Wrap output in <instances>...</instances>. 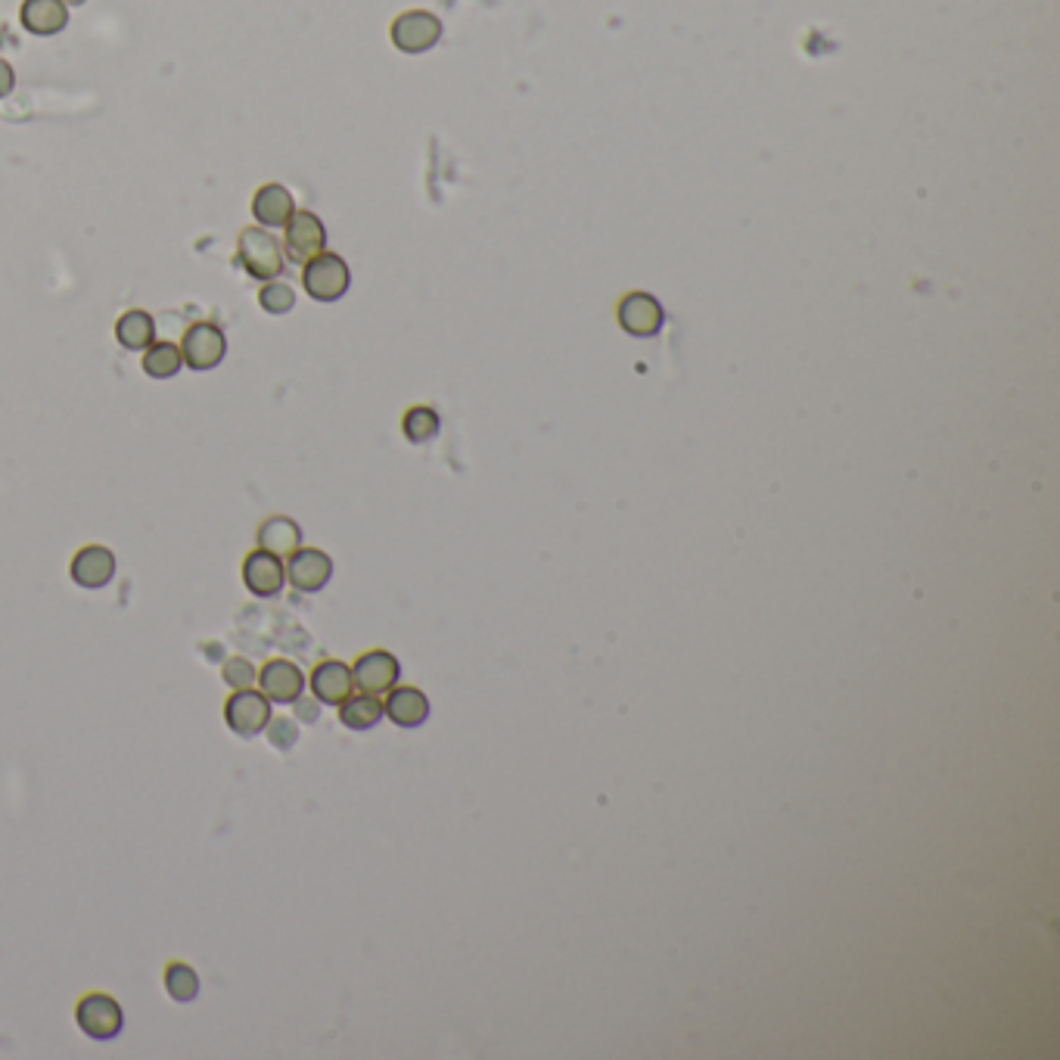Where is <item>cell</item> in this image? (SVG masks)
<instances>
[{
  "mask_svg": "<svg viewBox=\"0 0 1060 1060\" xmlns=\"http://www.w3.org/2000/svg\"><path fill=\"white\" fill-rule=\"evenodd\" d=\"M305 293L318 302H336L349 290V265L333 252H318L314 259L305 262L302 271Z\"/></svg>",
  "mask_w": 1060,
  "mask_h": 1060,
  "instance_id": "obj_1",
  "label": "cell"
},
{
  "mask_svg": "<svg viewBox=\"0 0 1060 1060\" xmlns=\"http://www.w3.org/2000/svg\"><path fill=\"white\" fill-rule=\"evenodd\" d=\"M240 262L255 280H274L283 271V249L274 234L246 227L240 234Z\"/></svg>",
  "mask_w": 1060,
  "mask_h": 1060,
  "instance_id": "obj_2",
  "label": "cell"
},
{
  "mask_svg": "<svg viewBox=\"0 0 1060 1060\" xmlns=\"http://www.w3.org/2000/svg\"><path fill=\"white\" fill-rule=\"evenodd\" d=\"M75 1017H78V1026L88 1033L91 1039H112L122 1033V1008L119 1001L106 995V992H91L84 995L78 1001L75 1008Z\"/></svg>",
  "mask_w": 1060,
  "mask_h": 1060,
  "instance_id": "obj_3",
  "label": "cell"
},
{
  "mask_svg": "<svg viewBox=\"0 0 1060 1060\" xmlns=\"http://www.w3.org/2000/svg\"><path fill=\"white\" fill-rule=\"evenodd\" d=\"M224 719L237 734L252 737L271 722V703L265 694H255V691H249V687H240L234 697H227Z\"/></svg>",
  "mask_w": 1060,
  "mask_h": 1060,
  "instance_id": "obj_4",
  "label": "cell"
},
{
  "mask_svg": "<svg viewBox=\"0 0 1060 1060\" xmlns=\"http://www.w3.org/2000/svg\"><path fill=\"white\" fill-rule=\"evenodd\" d=\"M224 352H227V339L215 324H193L184 333L181 358L193 370H212L215 364H221Z\"/></svg>",
  "mask_w": 1060,
  "mask_h": 1060,
  "instance_id": "obj_5",
  "label": "cell"
},
{
  "mask_svg": "<svg viewBox=\"0 0 1060 1060\" xmlns=\"http://www.w3.org/2000/svg\"><path fill=\"white\" fill-rule=\"evenodd\" d=\"M398 660L386 650L364 653L352 669V684H358L364 694H383L398 681Z\"/></svg>",
  "mask_w": 1060,
  "mask_h": 1060,
  "instance_id": "obj_6",
  "label": "cell"
},
{
  "mask_svg": "<svg viewBox=\"0 0 1060 1060\" xmlns=\"http://www.w3.org/2000/svg\"><path fill=\"white\" fill-rule=\"evenodd\" d=\"M286 249L296 262H308L324 252V224L311 212H293L286 221Z\"/></svg>",
  "mask_w": 1060,
  "mask_h": 1060,
  "instance_id": "obj_7",
  "label": "cell"
},
{
  "mask_svg": "<svg viewBox=\"0 0 1060 1060\" xmlns=\"http://www.w3.org/2000/svg\"><path fill=\"white\" fill-rule=\"evenodd\" d=\"M286 576L299 591H321L330 576H333V563L324 551L318 548H302L290 554V566H286Z\"/></svg>",
  "mask_w": 1060,
  "mask_h": 1060,
  "instance_id": "obj_8",
  "label": "cell"
},
{
  "mask_svg": "<svg viewBox=\"0 0 1060 1060\" xmlns=\"http://www.w3.org/2000/svg\"><path fill=\"white\" fill-rule=\"evenodd\" d=\"M286 579V569L277 554L268 551H252L243 563V582L255 597H274L280 594Z\"/></svg>",
  "mask_w": 1060,
  "mask_h": 1060,
  "instance_id": "obj_9",
  "label": "cell"
},
{
  "mask_svg": "<svg viewBox=\"0 0 1060 1060\" xmlns=\"http://www.w3.org/2000/svg\"><path fill=\"white\" fill-rule=\"evenodd\" d=\"M619 324L632 336H653L663 327V305L647 293L625 296L619 305Z\"/></svg>",
  "mask_w": 1060,
  "mask_h": 1060,
  "instance_id": "obj_10",
  "label": "cell"
},
{
  "mask_svg": "<svg viewBox=\"0 0 1060 1060\" xmlns=\"http://www.w3.org/2000/svg\"><path fill=\"white\" fill-rule=\"evenodd\" d=\"M439 35H442V25L429 13H405L392 25V41L408 53H420L426 47H433L439 41Z\"/></svg>",
  "mask_w": 1060,
  "mask_h": 1060,
  "instance_id": "obj_11",
  "label": "cell"
},
{
  "mask_svg": "<svg viewBox=\"0 0 1060 1060\" xmlns=\"http://www.w3.org/2000/svg\"><path fill=\"white\" fill-rule=\"evenodd\" d=\"M112 572H116V557L103 544L81 548L72 560V579L81 588H103L112 579Z\"/></svg>",
  "mask_w": 1060,
  "mask_h": 1060,
  "instance_id": "obj_12",
  "label": "cell"
},
{
  "mask_svg": "<svg viewBox=\"0 0 1060 1060\" xmlns=\"http://www.w3.org/2000/svg\"><path fill=\"white\" fill-rule=\"evenodd\" d=\"M259 681H262V694L277 703H293L296 697H302V687H305L302 672L290 660H271L259 672Z\"/></svg>",
  "mask_w": 1060,
  "mask_h": 1060,
  "instance_id": "obj_13",
  "label": "cell"
},
{
  "mask_svg": "<svg viewBox=\"0 0 1060 1060\" xmlns=\"http://www.w3.org/2000/svg\"><path fill=\"white\" fill-rule=\"evenodd\" d=\"M311 691L321 703H330V706L342 703L346 697H352V669L339 660L321 663L311 675Z\"/></svg>",
  "mask_w": 1060,
  "mask_h": 1060,
  "instance_id": "obj_14",
  "label": "cell"
},
{
  "mask_svg": "<svg viewBox=\"0 0 1060 1060\" xmlns=\"http://www.w3.org/2000/svg\"><path fill=\"white\" fill-rule=\"evenodd\" d=\"M252 215L265 227H283L293 215V196L280 184H265L252 196Z\"/></svg>",
  "mask_w": 1060,
  "mask_h": 1060,
  "instance_id": "obj_15",
  "label": "cell"
},
{
  "mask_svg": "<svg viewBox=\"0 0 1060 1060\" xmlns=\"http://www.w3.org/2000/svg\"><path fill=\"white\" fill-rule=\"evenodd\" d=\"M389 719L401 728H417L426 722L429 715V700L417 691V687H395L386 700Z\"/></svg>",
  "mask_w": 1060,
  "mask_h": 1060,
  "instance_id": "obj_16",
  "label": "cell"
},
{
  "mask_svg": "<svg viewBox=\"0 0 1060 1060\" xmlns=\"http://www.w3.org/2000/svg\"><path fill=\"white\" fill-rule=\"evenodd\" d=\"M299 541H302L299 526L293 520H286V517H271L259 529V548L268 551V554H277V557H286V554L299 551Z\"/></svg>",
  "mask_w": 1060,
  "mask_h": 1060,
  "instance_id": "obj_17",
  "label": "cell"
},
{
  "mask_svg": "<svg viewBox=\"0 0 1060 1060\" xmlns=\"http://www.w3.org/2000/svg\"><path fill=\"white\" fill-rule=\"evenodd\" d=\"M339 719L346 728L352 731H367L374 728L383 719V703L374 694H361V697H346L339 703Z\"/></svg>",
  "mask_w": 1060,
  "mask_h": 1060,
  "instance_id": "obj_18",
  "label": "cell"
},
{
  "mask_svg": "<svg viewBox=\"0 0 1060 1060\" xmlns=\"http://www.w3.org/2000/svg\"><path fill=\"white\" fill-rule=\"evenodd\" d=\"M22 22L35 35H53L66 25V7L60 0H28L22 10Z\"/></svg>",
  "mask_w": 1060,
  "mask_h": 1060,
  "instance_id": "obj_19",
  "label": "cell"
},
{
  "mask_svg": "<svg viewBox=\"0 0 1060 1060\" xmlns=\"http://www.w3.org/2000/svg\"><path fill=\"white\" fill-rule=\"evenodd\" d=\"M153 333H156V327H153V318L147 311H128L116 324V336L125 349H147L153 342Z\"/></svg>",
  "mask_w": 1060,
  "mask_h": 1060,
  "instance_id": "obj_20",
  "label": "cell"
},
{
  "mask_svg": "<svg viewBox=\"0 0 1060 1060\" xmlns=\"http://www.w3.org/2000/svg\"><path fill=\"white\" fill-rule=\"evenodd\" d=\"M181 364H184L181 349L171 346V342H153V346H147V355H143V370H147V374L156 377V380L175 377L181 370Z\"/></svg>",
  "mask_w": 1060,
  "mask_h": 1060,
  "instance_id": "obj_21",
  "label": "cell"
},
{
  "mask_svg": "<svg viewBox=\"0 0 1060 1060\" xmlns=\"http://www.w3.org/2000/svg\"><path fill=\"white\" fill-rule=\"evenodd\" d=\"M165 986H168L171 998L190 1001V998H196V992H199V977H196V970L187 967V964H168V970H165Z\"/></svg>",
  "mask_w": 1060,
  "mask_h": 1060,
  "instance_id": "obj_22",
  "label": "cell"
},
{
  "mask_svg": "<svg viewBox=\"0 0 1060 1060\" xmlns=\"http://www.w3.org/2000/svg\"><path fill=\"white\" fill-rule=\"evenodd\" d=\"M439 433V414L433 408H414L405 414V436L411 442H429Z\"/></svg>",
  "mask_w": 1060,
  "mask_h": 1060,
  "instance_id": "obj_23",
  "label": "cell"
},
{
  "mask_svg": "<svg viewBox=\"0 0 1060 1060\" xmlns=\"http://www.w3.org/2000/svg\"><path fill=\"white\" fill-rule=\"evenodd\" d=\"M259 302H262V308L271 311V314H286V311L296 305V293H293V286H286V283L274 280V283H265V290L259 293Z\"/></svg>",
  "mask_w": 1060,
  "mask_h": 1060,
  "instance_id": "obj_24",
  "label": "cell"
},
{
  "mask_svg": "<svg viewBox=\"0 0 1060 1060\" xmlns=\"http://www.w3.org/2000/svg\"><path fill=\"white\" fill-rule=\"evenodd\" d=\"M224 681L231 684V687H237V691H240V687H249V684L255 681L252 663H249V660H240V656L227 660V663H224Z\"/></svg>",
  "mask_w": 1060,
  "mask_h": 1060,
  "instance_id": "obj_25",
  "label": "cell"
},
{
  "mask_svg": "<svg viewBox=\"0 0 1060 1060\" xmlns=\"http://www.w3.org/2000/svg\"><path fill=\"white\" fill-rule=\"evenodd\" d=\"M10 88H13V72H10L7 63H0V97H4Z\"/></svg>",
  "mask_w": 1060,
  "mask_h": 1060,
  "instance_id": "obj_26",
  "label": "cell"
}]
</instances>
